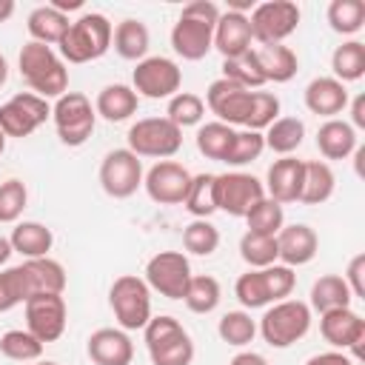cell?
I'll return each mask as SVG.
<instances>
[{
	"label": "cell",
	"mask_w": 365,
	"mask_h": 365,
	"mask_svg": "<svg viewBox=\"0 0 365 365\" xmlns=\"http://www.w3.org/2000/svg\"><path fill=\"white\" fill-rule=\"evenodd\" d=\"M137 108H140V97L125 83H108V86H103L100 94H97V100H94L97 117H103L108 123H123V120L134 117Z\"/></svg>",
	"instance_id": "cb8c5ba5"
},
{
	"label": "cell",
	"mask_w": 365,
	"mask_h": 365,
	"mask_svg": "<svg viewBox=\"0 0 365 365\" xmlns=\"http://www.w3.org/2000/svg\"><path fill=\"white\" fill-rule=\"evenodd\" d=\"M14 14V0H0V23H6Z\"/></svg>",
	"instance_id": "91938a15"
},
{
	"label": "cell",
	"mask_w": 365,
	"mask_h": 365,
	"mask_svg": "<svg viewBox=\"0 0 365 365\" xmlns=\"http://www.w3.org/2000/svg\"><path fill=\"white\" fill-rule=\"evenodd\" d=\"M262 140H265V148H271L274 154L291 157L302 145V140H305V123L299 117H277L265 128Z\"/></svg>",
	"instance_id": "d6a6232c"
},
{
	"label": "cell",
	"mask_w": 365,
	"mask_h": 365,
	"mask_svg": "<svg viewBox=\"0 0 365 365\" xmlns=\"http://www.w3.org/2000/svg\"><path fill=\"white\" fill-rule=\"evenodd\" d=\"M348 111H351V128H365V94H356L354 100H348Z\"/></svg>",
	"instance_id": "11a10c76"
},
{
	"label": "cell",
	"mask_w": 365,
	"mask_h": 365,
	"mask_svg": "<svg viewBox=\"0 0 365 365\" xmlns=\"http://www.w3.org/2000/svg\"><path fill=\"white\" fill-rule=\"evenodd\" d=\"M17 66H20V77L31 88V94H37L43 100H51V97L57 100L68 91V68L51 46L29 40L20 48Z\"/></svg>",
	"instance_id": "7a4b0ae2"
},
{
	"label": "cell",
	"mask_w": 365,
	"mask_h": 365,
	"mask_svg": "<svg viewBox=\"0 0 365 365\" xmlns=\"http://www.w3.org/2000/svg\"><path fill=\"white\" fill-rule=\"evenodd\" d=\"M9 242H11V251H17L23 259H37V257H48L54 245V234L48 225L37 220H23V222H14Z\"/></svg>",
	"instance_id": "484cf974"
},
{
	"label": "cell",
	"mask_w": 365,
	"mask_h": 365,
	"mask_svg": "<svg viewBox=\"0 0 365 365\" xmlns=\"http://www.w3.org/2000/svg\"><path fill=\"white\" fill-rule=\"evenodd\" d=\"M111 46L114 51L123 57V60H131V63H140L148 57V46H151V31L143 20H134V17H125L123 23L114 26V34H111Z\"/></svg>",
	"instance_id": "f1b7e54d"
},
{
	"label": "cell",
	"mask_w": 365,
	"mask_h": 365,
	"mask_svg": "<svg viewBox=\"0 0 365 365\" xmlns=\"http://www.w3.org/2000/svg\"><path fill=\"white\" fill-rule=\"evenodd\" d=\"M128 151L137 157H154V160H171L182 148V131L168 117H143L137 120L128 134Z\"/></svg>",
	"instance_id": "ba28073f"
},
{
	"label": "cell",
	"mask_w": 365,
	"mask_h": 365,
	"mask_svg": "<svg viewBox=\"0 0 365 365\" xmlns=\"http://www.w3.org/2000/svg\"><path fill=\"white\" fill-rule=\"evenodd\" d=\"M265 197H271L279 205L299 202V188H302V160L297 157H279L271 163L265 174Z\"/></svg>",
	"instance_id": "7402d4cb"
},
{
	"label": "cell",
	"mask_w": 365,
	"mask_h": 365,
	"mask_svg": "<svg viewBox=\"0 0 365 365\" xmlns=\"http://www.w3.org/2000/svg\"><path fill=\"white\" fill-rule=\"evenodd\" d=\"M43 348L46 345L26 328H11L0 336V354L14 362H37L43 356Z\"/></svg>",
	"instance_id": "ab89813d"
},
{
	"label": "cell",
	"mask_w": 365,
	"mask_h": 365,
	"mask_svg": "<svg viewBox=\"0 0 365 365\" xmlns=\"http://www.w3.org/2000/svg\"><path fill=\"white\" fill-rule=\"evenodd\" d=\"M145 348L151 356V365H191L194 362V339L180 325V319L160 314L151 317L143 328Z\"/></svg>",
	"instance_id": "277c9868"
},
{
	"label": "cell",
	"mask_w": 365,
	"mask_h": 365,
	"mask_svg": "<svg viewBox=\"0 0 365 365\" xmlns=\"http://www.w3.org/2000/svg\"><path fill=\"white\" fill-rule=\"evenodd\" d=\"M234 137H237V131H234L231 125L214 120V123H200L194 143H197V151H200L205 160L225 163V157H228V151H231V145H234Z\"/></svg>",
	"instance_id": "e575fe53"
},
{
	"label": "cell",
	"mask_w": 365,
	"mask_h": 365,
	"mask_svg": "<svg viewBox=\"0 0 365 365\" xmlns=\"http://www.w3.org/2000/svg\"><path fill=\"white\" fill-rule=\"evenodd\" d=\"M3 151H6V134L0 131V154H3Z\"/></svg>",
	"instance_id": "6125c7cd"
},
{
	"label": "cell",
	"mask_w": 365,
	"mask_h": 365,
	"mask_svg": "<svg viewBox=\"0 0 365 365\" xmlns=\"http://www.w3.org/2000/svg\"><path fill=\"white\" fill-rule=\"evenodd\" d=\"M165 117L182 131L188 125H200L202 117H205V103L200 94L194 91H177L171 100H168V108H165Z\"/></svg>",
	"instance_id": "b9f144b4"
},
{
	"label": "cell",
	"mask_w": 365,
	"mask_h": 365,
	"mask_svg": "<svg viewBox=\"0 0 365 365\" xmlns=\"http://www.w3.org/2000/svg\"><path fill=\"white\" fill-rule=\"evenodd\" d=\"M51 120H54L60 143L68 145V148H77V145H83L94 134L97 111H94L91 100L83 91H66L63 97L54 100Z\"/></svg>",
	"instance_id": "52a82bcc"
},
{
	"label": "cell",
	"mask_w": 365,
	"mask_h": 365,
	"mask_svg": "<svg viewBox=\"0 0 365 365\" xmlns=\"http://www.w3.org/2000/svg\"><path fill=\"white\" fill-rule=\"evenodd\" d=\"M182 205L194 220H208L217 211V174H194Z\"/></svg>",
	"instance_id": "8d00e7d4"
},
{
	"label": "cell",
	"mask_w": 365,
	"mask_h": 365,
	"mask_svg": "<svg viewBox=\"0 0 365 365\" xmlns=\"http://www.w3.org/2000/svg\"><path fill=\"white\" fill-rule=\"evenodd\" d=\"M311 308L302 299H279L271 302L257 325V331L262 334V339L271 348H291L294 342H299L308 331H311Z\"/></svg>",
	"instance_id": "5b68a950"
},
{
	"label": "cell",
	"mask_w": 365,
	"mask_h": 365,
	"mask_svg": "<svg viewBox=\"0 0 365 365\" xmlns=\"http://www.w3.org/2000/svg\"><path fill=\"white\" fill-rule=\"evenodd\" d=\"M305 365H356L345 351H322V354H314Z\"/></svg>",
	"instance_id": "db71d44e"
},
{
	"label": "cell",
	"mask_w": 365,
	"mask_h": 365,
	"mask_svg": "<svg viewBox=\"0 0 365 365\" xmlns=\"http://www.w3.org/2000/svg\"><path fill=\"white\" fill-rule=\"evenodd\" d=\"M220 299H222V288H220L217 277H211V274L191 277L188 288L182 294V302L191 314H211V311H217Z\"/></svg>",
	"instance_id": "d590c367"
},
{
	"label": "cell",
	"mask_w": 365,
	"mask_h": 365,
	"mask_svg": "<svg viewBox=\"0 0 365 365\" xmlns=\"http://www.w3.org/2000/svg\"><path fill=\"white\" fill-rule=\"evenodd\" d=\"M111 34L114 26L108 23L106 14L83 11L77 20H71L68 31L57 43V54L63 57V63H74V66L100 60L111 48Z\"/></svg>",
	"instance_id": "3957f363"
},
{
	"label": "cell",
	"mask_w": 365,
	"mask_h": 365,
	"mask_svg": "<svg viewBox=\"0 0 365 365\" xmlns=\"http://www.w3.org/2000/svg\"><path fill=\"white\" fill-rule=\"evenodd\" d=\"M234 297L240 299V305H242L245 311L268 308L271 299H268V291H265L262 271H259V268H248L245 274H240L237 282H234Z\"/></svg>",
	"instance_id": "bcb514c9"
},
{
	"label": "cell",
	"mask_w": 365,
	"mask_h": 365,
	"mask_svg": "<svg viewBox=\"0 0 365 365\" xmlns=\"http://www.w3.org/2000/svg\"><path fill=\"white\" fill-rule=\"evenodd\" d=\"M48 117H51L48 100H43L31 91H20L0 106V131L6 134V140L9 137L23 140V137L34 134Z\"/></svg>",
	"instance_id": "4fadbf2b"
},
{
	"label": "cell",
	"mask_w": 365,
	"mask_h": 365,
	"mask_svg": "<svg viewBox=\"0 0 365 365\" xmlns=\"http://www.w3.org/2000/svg\"><path fill=\"white\" fill-rule=\"evenodd\" d=\"M262 271V279H265V291H268V299L271 302H279V299H288L297 288V274L294 268L282 265V262H274L268 268H259Z\"/></svg>",
	"instance_id": "816d5d0a"
},
{
	"label": "cell",
	"mask_w": 365,
	"mask_h": 365,
	"mask_svg": "<svg viewBox=\"0 0 365 365\" xmlns=\"http://www.w3.org/2000/svg\"><path fill=\"white\" fill-rule=\"evenodd\" d=\"M356 145H359V140L348 120L334 117L317 128V148L325 160H348L356 151Z\"/></svg>",
	"instance_id": "d4e9b609"
},
{
	"label": "cell",
	"mask_w": 365,
	"mask_h": 365,
	"mask_svg": "<svg viewBox=\"0 0 365 365\" xmlns=\"http://www.w3.org/2000/svg\"><path fill=\"white\" fill-rule=\"evenodd\" d=\"M108 305L123 331H143L151 319V288L137 274H123L108 288Z\"/></svg>",
	"instance_id": "8992f818"
},
{
	"label": "cell",
	"mask_w": 365,
	"mask_h": 365,
	"mask_svg": "<svg viewBox=\"0 0 365 365\" xmlns=\"http://www.w3.org/2000/svg\"><path fill=\"white\" fill-rule=\"evenodd\" d=\"M299 6L291 0H265L251 9L248 23H251V37L259 46H277L285 37H291L299 26Z\"/></svg>",
	"instance_id": "9c48e42d"
},
{
	"label": "cell",
	"mask_w": 365,
	"mask_h": 365,
	"mask_svg": "<svg viewBox=\"0 0 365 365\" xmlns=\"http://www.w3.org/2000/svg\"><path fill=\"white\" fill-rule=\"evenodd\" d=\"M26 331H31L43 345L57 342L66 334L68 308L63 294H34L26 299Z\"/></svg>",
	"instance_id": "9a60e30c"
},
{
	"label": "cell",
	"mask_w": 365,
	"mask_h": 365,
	"mask_svg": "<svg viewBox=\"0 0 365 365\" xmlns=\"http://www.w3.org/2000/svg\"><path fill=\"white\" fill-rule=\"evenodd\" d=\"M342 279H345L351 297L365 299V254H354V257H351V262H348Z\"/></svg>",
	"instance_id": "f5cc1de1"
},
{
	"label": "cell",
	"mask_w": 365,
	"mask_h": 365,
	"mask_svg": "<svg viewBox=\"0 0 365 365\" xmlns=\"http://www.w3.org/2000/svg\"><path fill=\"white\" fill-rule=\"evenodd\" d=\"M220 20V9L211 0H191L182 6L174 29H171V48L182 60H202L214 48V26Z\"/></svg>",
	"instance_id": "6da1fadb"
},
{
	"label": "cell",
	"mask_w": 365,
	"mask_h": 365,
	"mask_svg": "<svg viewBox=\"0 0 365 365\" xmlns=\"http://www.w3.org/2000/svg\"><path fill=\"white\" fill-rule=\"evenodd\" d=\"M182 248L194 257H211L220 248V228L211 220H191L182 231Z\"/></svg>",
	"instance_id": "7bdbcfd3"
},
{
	"label": "cell",
	"mask_w": 365,
	"mask_h": 365,
	"mask_svg": "<svg viewBox=\"0 0 365 365\" xmlns=\"http://www.w3.org/2000/svg\"><path fill=\"white\" fill-rule=\"evenodd\" d=\"M274 240H277V262H282L288 268L308 265L317 257V248H319L317 231L311 225H305V222L282 225Z\"/></svg>",
	"instance_id": "d6986e66"
},
{
	"label": "cell",
	"mask_w": 365,
	"mask_h": 365,
	"mask_svg": "<svg viewBox=\"0 0 365 365\" xmlns=\"http://www.w3.org/2000/svg\"><path fill=\"white\" fill-rule=\"evenodd\" d=\"M191 262L182 251H160L145 262V285L157 291L165 299H182L188 279H191Z\"/></svg>",
	"instance_id": "7c38bea8"
},
{
	"label": "cell",
	"mask_w": 365,
	"mask_h": 365,
	"mask_svg": "<svg viewBox=\"0 0 365 365\" xmlns=\"http://www.w3.org/2000/svg\"><path fill=\"white\" fill-rule=\"evenodd\" d=\"M254 37H251V23L245 11H220V20L214 26V48L222 54V60L240 57L251 48Z\"/></svg>",
	"instance_id": "44dd1931"
},
{
	"label": "cell",
	"mask_w": 365,
	"mask_h": 365,
	"mask_svg": "<svg viewBox=\"0 0 365 365\" xmlns=\"http://www.w3.org/2000/svg\"><path fill=\"white\" fill-rule=\"evenodd\" d=\"M48 6H51V9H57V11H63V14H68V11L83 9V0H51Z\"/></svg>",
	"instance_id": "6f0895ef"
},
{
	"label": "cell",
	"mask_w": 365,
	"mask_h": 365,
	"mask_svg": "<svg viewBox=\"0 0 365 365\" xmlns=\"http://www.w3.org/2000/svg\"><path fill=\"white\" fill-rule=\"evenodd\" d=\"M29 285H26V274L20 265H11V268H3L0 271V314L17 308V305H26L29 299Z\"/></svg>",
	"instance_id": "c3c4849f"
},
{
	"label": "cell",
	"mask_w": 365,
	"mask_h": 365,
	"mask_svg": "<svg viewBox=\"0 0 365 365\" xmlns=\"http://www.w3.org/2000/svg\"><path fill=\"white\" fill-rule=\"evenodd\" d=\"M222 77L248 88V91H259L265 86V74L259 68V60H257V51L248 48L245 54L240 57H231V60H222Z\"/></svg>",
	"instance_id": "74e56055"
},
{
	"label": "cell",
	"mask_w": 365,
	"mask_h": 365,
	"mask_svg": "<svg viewBox=\"0 0 365 365\" xmlns=\"http://www.w3.org/2000/svg\"><path fill=\"white\" fill-rule=\"evenodd\" d=\"M240 257L248 262V268H268L277 262V240L245 231L240 237Z\"/></svg>",
	"instance_id": "f6af8a7d"
},
{
	"label": "cell",
	"mask_w": 365,
	"mask_h": 365,
	"mask_svg": "<svg viewBox=\"0 0 365 365\" xmlns=\"http://www.w3.org/2000/svg\"><path fill=\"white\" fill-rule=\"evenodd\" d=\"M228 365H268V359L262 354H257V351H240V354L231 356Z\"/></svg>",
	"instance_id": "9f6ffc18"
},
{
	"label": "cell",
	"mask_w": 365,
	"mask_h": 365,
	"mask_svg": "<svg viewBox=\"0 0 365 365\" xmlns=\"http://www.w3.org/2000/svg\"><path fill=\"white\" fill-rule=\"evenodd\" d=\"M325 17L336 34L351 37L365 26V3L362 0H331Z\"/></svg>",
	"instance_id": "60d3db41"
},
{
	"label": "cell",
	"mask_w": 365,
	"mask_h": 365,
	"mask_svg": "<svg viewBox=\"0 0 365 365\" xmlns=\"http://www.w3.org/2000/svg\"><path fill=\"white\" fill-rule=\"evenodd\" d=\"M351 291L345 285V279L339 274H322L314 285H311V299L308 308L317 314L334 311V308H351Z\"/></svg>",
	"instance_id": "1f68e13d"
},
{
	"label": "cell",
	"mask_w": 365,
	"mask_h": 365,
	"mask_svg": "<svg viewBox=\"0 0 365 365\" xmlns=\"http://www.w3.org/2000/svg\"><path fill=\"white\" fill-rule=\"evenodd\" d=\"M86 354L94 365H131L134 342L123 328H97L86 339Z\"/></svg>",
	"instance_id": "ffe728a7"
},
{
	"label": "cell",
	"mask_w": 365,
	"mask_h": 365,
	"mask_svg": "<svg viewBox=\"0 0 365 365\" xmlns=\"http://www.w3.org/2000/svg\"><path fill=\"white\" fill-rule=\"evenodd\" d=\"M6 80H9V60L0 54V88L6 86Z\"/></svg>",
	"instance_id": "94428289"
},
{
	"label": "cell",
	"mask_w": 365,
	"mask_h": 365,
	"mask_svg": "<svg viewBox=\"0 0 365 365\" xmlns=\"http://www.w3.org/2000/svg\"><path fill=\"white\" fill-rule=\"evenodd\" d=\"M265 197V185L245 171H228L217 174V211H225L228 217H242Z\"/></svg>",
	"instance_id": "e0dca14e"
},
{
	"label": "cell",
	"mask_w": 365,
	"mask_h": 365,
	"mask_svg": "<svg viewBox=\"0 0 365 365\" xmlns=\"http://www.w3.org/2000/svg\"><path fill=\"white\" fill-rule=\"evenodd\" d=\"M336 177L334 168L325 160H302V188H299V202L305 205H322L334 197Z\"/></svg>",
	"instance_id": "4316f807"
},
{
	"label": "cell",
	"mask_w": 365,
	"mask_h": 365,
	"mask_svg": "<svg viewBox=\"0 0 365 365\" xmlns=\"http://www.w3.org/2000/svg\"><path fill=\"white\" fill-rule=\"evenodd\" d=\"M68 26H71L68 14L51 9L48 3L31 9V14H29V20H26V29H29L31 40H34V43H43V46H57V43L63 40V34L68 31Z\"/></svg>",
	"instance_id": "f546056e"
},
{
	"label": "cell",
	"mask_w": 365,
	"mask_h": 365,
	"mask_svg": "<svg viewBox=\"0 0 365 365\" xmlns=\"http://www.w3.org/2000/svg\"><path fill=\"white\" fill-rule=\"evenodd\" d=\"M277 117H279V97L271 94V91H251V108H248V117H245L242 128L265 131Z\"/></svg>",
	"instance_id": "681fc988"
},
{
	"label": "cell",
	"mask_w": 365,
	"mask_h": 365,
	"mask_svg": "<svg viewBox=\"0 0 365 365\" xmlns=\"http://www.w3.org/2000/svg\"><path fill=\"white\" fill-rule=\"evenodd\" d=\"M29 205V188L23 180L9 177L0 182V222H20Z\"/></svg>",
	"instance_id": "7dc6e473"
},
{
	"label": "cell",
	"mask_w": 365,
	"mask_h": 365,
	"mask_svg": "<svg viewBox=\"0 0 365 365\" xmlns=\"http://www.w3.org/2000/svg\"><path fill=\"white\" fill-rule=\"evenodd\" d=\"M97 180L111 200H128L143 185V160L128 148H111L100 163Z\"/></svg>",
	"instance_id": "8fae6325"
},
{
	"label": "cell",
	"mask_w": 365,
	"mask_h": 365,
	"mask_svg": "<svg viewBox=\"0 0 365 365\" xmlns=\"http://www.w3.org/2000/svg\"><path fill=\"white\" fill-rule=\"evenodd\" d=\"M11 254H14V251H11V242H9V237H0V265H6Z\"/></svg>",
	"instance_id": "680465c9"
},
{
	"label": "cell",
	"mask_w": 365,
	"mask_h": 365,
	"mask_svg": "<svg viewBox=\"0 0 365 365\" xmlns=\"http://www.w3.org/2000/svg\"><path fill=\"white\" fill-rule=\"evenodd\" d=\"M331 77L345 83H356L365 77V43L359 40H345L342 46L334 48L331 54Z\"/></svg>",
	"instance_id": "836d02e7"
},
{
	"label": "cell",
	"mask_w": 365,
	"mask_h": 365,
	"mask_svg": "<svg viewBox=\"0 0 365 365\" xmlns=\"http://www.w3.org/2000/svg\"><path fill=\"white\" fill-rule=\"evenodd\" d=\"M202 103L211 108V114H217L220 123L234 128V125H245V117H248V108H251V91L225 80V77H220L208 86Z\"/></svg>",
	"instance_id": "ac0fdd59"
},
{
	"label": "cell",
	"mask_w": 365,
	"mask_h": 365,
	"mask_svg": "<svg viewBox=\"0 0 365 365\" xmlns=\"http://www.w3.org/2000/svg\"><path fill=\"white\" fill-rule=\"evenodd\" d=\"M319 334L334 351H345L354 362L362 359L365 319L351 308H334L319 314Z\"/></svg>",
	"instance_id": "2e32d148"
},
{
	"label": "cell",
	"mask_w": 365,
	"mask_h": 365,
	"mask_svg": "<svg viewBox=\"0 0 365 365\" xmlns=\"http://www.w3.org/2000/svg\"><path fill=\"white\" fill-rule=\"evenodd\" d=\"M217 334H220V339H222L225 345H231V348H245V345H251L254 336H257V322L251 319V314H248L245 308H240V311H225V314L220 317V322H217Z\"/></svg>",
	"instance_id": "f35d334b"
},
{
	"label": "cell",
	"mask_w": 365,
	"mask_h": 365,
	"mask_svg": "<svg viewBox=\"0 0 365 365\" xmlns=\"http://www.w3.org/2000/svg\"><path fill=\"white\" fill-rule=\"evenodd\" d=\"M248 231L254 234H265V237H277L279 228L285 225V211L279 202H274L271 197H262L248 214H245Z\"/></svg>",
	"instance_id": "ee69618b"
},
{
	"label": "cell",
	"mask_w": 365,
	"mask_h": 365,
	"mask_svg": "<svg viewBox=\"0 0 365 365\" xmlns=\"http://www.w3.org/2000/svg\"><path fill=\"white\" fill-rule=\"evenodd\" d=\"M265 151V140H262V131H248V128H240L237 137H234V145L225 157V165H234V168H242L254 160H259V154Z\"/></svg>",
	"instance_id": "f907efd6"
},
{
	"label": "cell",
	"mask_w": 365,
	"mask_h": 365,
	"mask_svg": "<svg viewBox=\"0 0 365 365\" xmlns=\"http://www.w3.org/2000/svg\"><path fill=\"white\" fill-rule=\"evenodd\" d=\"M182 86V71L171 57H145L131 71V88L137 97L148 100H171Z\"/></svg>",
	"instance_id": "30bf717a"
},
{
	"label": "cell",
	"mask_w": 365,
	"mask_h": 365,
	"mask_svg": "<svg viewBox=\"0 0 365 365\" xmlns=\"http://www.w3.org/2000/svg\"><path fill=\"white\" fill-rule=\"evenodd\" d=\"M191 171L177 160H157L143 174V188L157 205H182L191 188Z\"/></svg>",
	"instance_id": "5bb4252c"
},
{
	"label": "cell",
	"mask_w": 365,
	"mask_h": 365,
	"mask_svg": "<svg viewBox=\"0 0 365 365\" xmlns=\"http://www.w3.org/2000/svg\"><path fill=\"white\" fill-rule=\"evenodd\" d=\"M34 365H57V362H51V359H46V362H34Z\"/></svg>",
	"instance_id": "be15d7a7"
},
{
	"label": "cell",
	"mask_w": 365,
	"mask_h": 365,
	"mask_svg": "<svg viewBox=\"0 0 365 365\" xmlns=\"http://www.w3.org/2000/svg\"><path fill=\"white\" fill-rule=\"evenodd\" d=\"M257 51V60H259V68L265 74V83H288L297 68H299V60L294 54V48L277 43V46H259L254 48Z\"/></svg>",
	"instance_id": "4dcf8cb0"
},
{
	"label": "cell",
	"mask_w": 365,
	"mask_h": 365,
	"mask_svg": "<svg viewBox=\"0 0 365 365\" xmlns=\"http://www.w3.org/2000/svg\"><path fill=\"white\" fill-rule=\"evenodd\" d=\"M26 274L29 294H63L66 291V268L51 259V257H37V259H23L20 262Z\"/></svg>",
	"instance_id": "83f0119b"
},
{
	"label": "cell",
	"mask_w": 365,
	"mask_h": 365,
	"mask_svg": "<svg viewBox=\"0 0 365 365\" xmlns=\"http://www.w3.org/2000/svg\"><path fill=\"white\" fill-rule=\"evenodd\" d=\"M305 108L317 117H325V120H334L336 114H342L348 108V88L334 80V77H314L308 86H305Z\"/></svg>",
	"instance_id": "603a6c76"
}]
</instances>
